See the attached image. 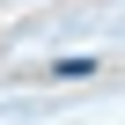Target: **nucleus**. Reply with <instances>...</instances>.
Wrapping results in <instances>:
<instances>
[{"mask_svg": "<svg viewBox=\"0 0 125 125\" xmlns=\"http://www.w3.org/2000/svg\"><path fill=\"white\" fill-rule=\"evenodd\" d=\"M52 74H59V81H88V74H96V59H59Z\"/></svg>", "mask_w": 125, "mask_h": 125, "instance_id": "f257e3e1", "label": "nucleus"}]
</instances>
